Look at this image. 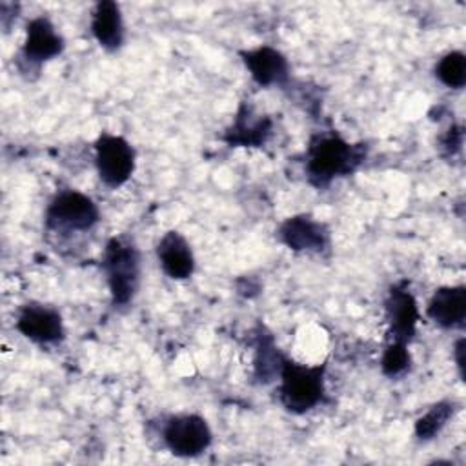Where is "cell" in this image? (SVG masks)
Here are the masks:
<instances>
[{
	"label": "cell",
	"instance_id": "6da1fadb",
	"mask_svg": "<svg viewBox=\"0 0 466 466\" xmlns=\"http://www.w3.org/2000/svg\"><path fill=\"white\" fill-rule=\"evenodd\" d=\"M364 157L366 149L360 144H350L339 135H322L308 147L306 175L315 187H326L333 178L355 171Z\"/></svg>",
	"mask_w": 466,
	"mask_h": 466
},
{
	"label": "cell",
	"instance_id": "7a4b0ae2",
	"mask_svg": "<svg viewBox=\"0 0 466 466\" xmlns=\"http://www.w3.org/2000/svg\"><path fill=\"white\" fill-rule=\"evenodd\" d=\"M102 268L107 277L113 304H127L140 280V255L137 246L124 237H113L104 249Z\"/></svg>",
	"mask_w": 466,
	"mask_h": 466
},
{
	"label": "cell",
	"instance_id": "3957f363",
	"mask_svg": "<svg viewBox=\"0 0 466 466\" xmlns=\"http://www.w3.org/2000/svg\"><path fill=\"white\" fill-rule=\"evenodd\" d=\"M326 366H304L284 357L280 366V402L293 413L315 408L324 397Z\"/></svg>",
	"mask_w": 466,
	"mask_h": 466
},
{
	"label": "cell",
	"instance_id": "277c9868",
	"mask_svg": "<svg viewBox=\"0 0 466 466\" xmlns=\"http://www.w3.org/2000/svg\"><path fill=\"white\" fill-rule=\"evenodd\" d=\"M100 218L96 204L84 193L75 189L60 191L46 211V224L53 229L87 231Z\"/></svg>",
	"mask_w": 466,
	"mask_h": 466
},
{
	"label": "cell",
	"instance_id": "5b68a950",
	"mask_svg": "<svg viewBox=\"0 0 466 466\" xmlns=\"http://www.w3.org/2000/svg\"><path fill=\"white\" fill-rule=\"evenodd\" d=\"M211 430L204 417L197 413H182L167 419L162 430V441L177 457H197L211 444Z\"/></svg>",
	"mask_w": 466,
	"mask_h": 466
},
{
	"label": "cell",
	"instance_id": "8992f818",
	"mask_svg": "<svg viewBox=\"0 0 466 466\" xmlns=\"http://www.w3.org/2000/svg\"><path fill=\"white\" fill-rule=\"evenodd\" d=\"M95 164L100 180L109 187H118L135 171V149L126 138L102 133L95 142Z\"/></svg>",
	"mask_w": 466,
	"mask_h": 466
},
{
	"label": "cell",
	"instance_id": "52a82bcc",
	"mask_svg": "<svg viewBox=\"0 0 466 466\" xmlns=\"http://www.w3.org/2000/svg\"><path fill=\"white\" fill-rule=\"evenodd\" d=\"M64 49V38L55 29L49 18L36 16L29 20L25 29V40L20 49V69H38L44 62L58 56Z\"/></svg>",
	"mask_w": 466,
	"mask_h": 466
},
{
	"label": "cell",
	"instance_id": "ba28073f",
	"mask_svg": "<svg viewBox=\"0 0 466 466\" xmlns=\"http://www.w3.org/2000/svg\"><path fill=\"white\" fill-rule=\"evenodd\" d=\"M16 329L29 340L51 344L64 339V322L60 313L44 304H25L16 317Z\"/></svg>",
	"mask_w": 466,
	"mask_h": 466
},
{
	"label": "cell",
	"instance_id": "9c48e42d",
	"mask_svg": "<svg viewBox=\"0 0 466 466\" xmlns=\"http://www.w3.org/2000/svg\"><path fill=\"white\" fill-rule=\"evenodd\" d=\"M386 319L390 342L408 344L415 335L419 309L413 295L400 286H393L386 299Z\"/></svg>",
	"mask_w": 466,
	"mask_h": 466
},
{
	"label": "cell",
	"instance_id": "30bf717a",
	"mask_svg": "<svg viewBox=\"0 0 466 466\" xmlns=\"http://www.w3.org/2000/svg\"><path fill=\"white\" fill-rule=\"evenodd\" d=\"M279 238L293 251H322L329 242V231L309 215H295L280 224Z\"/></svg>",
	"mask_w": 466,
	"mask_h": 466
},
{
	"label": "cell",
	"instance_id": "8fae6325",
	"mask_svg": "<svg viewBox=\"0 0 466 466\" xmlns=\"http://www.w3.org/2000/svg\"><path fill=\"white\" fill-rule=\"evenodd\" d=\"M244 66L248 67V71L251 73V78L262 86H275V84H284L288 80V73H289V66L286 56L271 47V46H260L249 51H242L240 53Z\"/></svg>",
	"mask_w": 466,
	"mask_h": 466
},
{
	"label": "cell",
	"instance_id": "7c38bea8",
	"mask_svg": "<svg viewBox=\"0 0 466 466\" xmlns=\"http://www.w3.org/2000/svg\"><path fill=\"white\" fill-rule=\"evenodd\" d=\"M157 257L164 273L175 280L189 279L195 271L191 246L178 231H167L157 244Z\"/></svg>",
	"mask_w": 466,
	"mask_h": 466
},
{
	"label": "cell",
	"instance_id": "4fadbf2b",
	"mask_svg": "<svg viewBox=\"0 0 466 466\" xmlns=\"http://www.w3.org/2000/svg\"><path fill=\"white\" fill-rule=\"evenodd\" d=\"M428 317L442 328H459L466 319V288L444 286L433 291L428 308Z\"/></svg>",
	"mask_w": 466,
	"mask_h": 466
},
{
	"label": "cell",
	"instance_id": "5bb4252c",
	"mask_svg": "<svg viewBox=\"0 0 466 466\" xmlns=\"http://www.w3.org/2000/svg\"><path fill=\"white\" fill-rule=\"evenodd\" d=\"M271 133V118L255 115L249 106H242L235 116V122L226 131V142L229 146L258 147Z\"/></svg>",
	"mask_w": 466,
	"mask_h": 466
},
{
	"label": "cell",
	"instance_id": "9a60e30c",
	"mask_svg": "<svg viewBox=\"0 0 466 466\" xmlns=\"http://www.w3.org/2000/svg\"><path fill=\"white\" fill-rule=\"evenodd\" d=\"M91 33L104 49H120L124 44V22L116 2L102 0L95 5L91 15Z\"/></svg>",
	"mask_w": 466,
	"mask_h": 466
},
{
	"label": "cell",
	"instance_id": "2e32d148",
	"mask_svg": "<svg viewBox=\"0 0 466 466\" xmlns=\"http://www.w3.org/2000/svg\"><path fill=\"white\" fill-rule=\"evenodd\" d=\"M284 357L279 353L277 346L273 344L271 335H258L257 342V357H255V377L260 382L271 380L275 373H280Z\"/></svg>",
	"mask_w": 466,
	"mask_h": 466
},
{
	"label": "cell",
	"instance_id": "e0dca14e",
	"mask_svg": "<svg viewBox=\"0 0 466 466\" xmlns=\"http://www.w3.org/2000/svg\"><path fill=\"white\" fill-rule=\"evenodd\" d=\"M453 415V404L448 400H441L433 404L422 417L417 419L415 422V435L420 441H430L433 439L450 420Z\"/></svg>",
	"mask_w": 466,
	"mask_h": 466
},
{
	"label": "cell",
	"instance_id": "ac0fdd59",
	"mask_svg": "<svg viewBox=\"0 0 466 466\" xmlns=\"http://www.w3.org/2000/svg\"><path fill=\"white\" fill-rule=\"evenodd\" d=\"M435 76L451 89H461L466 84V56L461 51L446 53L435 66Z\"/></svg>",
	"mask_w": 466,
	"mask_h": 466
},
{
	"label": "cell",
	"instance_id": "d6986e66",
	"mask_svg": "<svg viewBox=\"0 0 466 466\" xmlns=\"http://www.w3.org/2000/svg\"><path fill=\"white\" fill-rule=\"evenodd\" d=\"M408 344L400 342H390L388 348L382 353L380 368L382 373L388 377H397L404 373L410 368V353H408Z\"/></svg>",
	"mask_w": 466,
	"mask_h": 466
},
{
	"label": "cell",
	"instance_id": "ffe728a7",
	"mask_svg": "<svg viewBox=\"0 0 466 466\" xmlns=\"http://www.w3.org/2000/svg\"><path fill=\"white\" fill-rule=\"evenodd\" d=\"M462 353H464V339H459L457 344H455V360H457L461 377H464V359H462Z\"/></svg>",
	"mask_w": 466,
	"mask_h": 466
}]
</instances>
